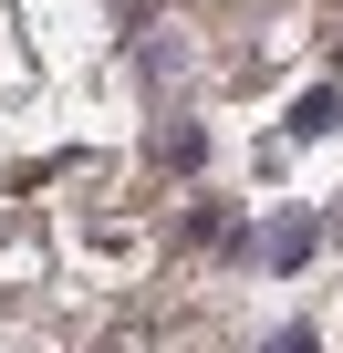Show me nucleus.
<instances>
[{"mask_svg":"<svg viewBox=\"0 0 343 353\" xmlns=\"http://www.w3.org/2000/svg\"><path fill=\"white\" fill-rule=\"evenodd\" d=\"M260 353H312V332H281V343H260Z\"/></svg>","mask_w":343,"mask_h":353,"instance_id":"obj_1","label":"nucleus"}]
</instances>
